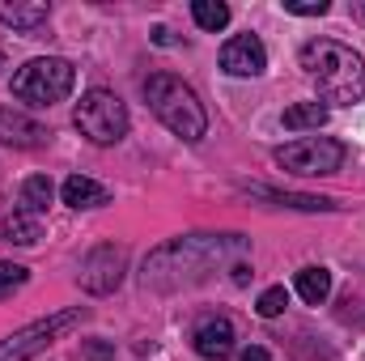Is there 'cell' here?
<instances>
[{
	"instance_id": "cell-1",
	"label": "cell",
	"mask_w": 365,
	"mask_h": 361,
	"mask_svg": "<svg viewBox=\"0 0 365 361\" xmlns=\"http://www.w3.org/2000/svg\"><path fill=\"white\" fill-rule=\"evenodd\" d=\"M247 251V238L238 234H191V238H175L166 247H158L149 260H145V289H175L182 280H200L204 268L212 264H225L230 255H242Z\"/></svg>"
},
{
	"instance_id": "cell-2",
	"label": "cell",
	"mask_w": 365,
	"mask_h": 361,
	"mask_svg": "<svg viewBox=\"0 0 365 361\" xmlns=\"http://www.w3.org/2000/svg\"><path fill=\"white\" fill-rule=\"evenodd\" d=\"M302 68L314 77L323 102H336V106L365 102V60L353 47L336 39H310L302 47Z\"/></svg>"
},
{
	"instance_id": "cell-3",
	"label": "cell",
	"mask_w": 365,
	"mask_h": 361,
	"mask_svg": "<svg viewBox=\"0 0 365 361\" xmlns=\"http://www.w3.org/2000/svg\"><path fill=\"white\" fill-rule=\"evenodd\" d=\"M145 98H149V111L182 141H200L208 132V111H204L200 93L175 73H153L145 81Z\"/></svg>"
},
{
	"instance_id": "cell-4",
	"label": "cell",
	"mask_w": 365,
	"mask_h": 361,
	"mask_svg": "<svg viewBox=\"0 0 365 361\" xmlns=\"http://www.w3.org/2000/svg\"><path fill=\"white\" fill-rule=\"evenodd\" d=\"M77 86V68L60 56H38L30 64H21L13 73V98L30 102V106H51V102H64Z\"/></svg>"
},
{
	"instance_id": "cell-5",
	"label": "cell",
	"mask_w": 365,
	"mask_h": 361,
	"mask_svg": "<svg viewBox=\"0 0 365 361\" xmlns=\"http://www.w3.org/2000/svg\"><path fill=\"white\" fill-rule=\"evenodd\" d=\"M77 132L93 141V145H119L128 136V106L123 98L110 90H90L77 102V115H73Z\"/></svg>"
},
{
	"instance_id": "cell-6",
	"label": "cell",
	"mask_w": 365,
	"mask_h": 361,
	"mask_svg": "<svg viewBox=\"0 0 365 361\" xmlns=\"http://www.w3.org/2000/svg\"><path fill=\"white\" fill-rule=\"evenodd\" d=\"M86 319H90V310H86V306L56 310V315H47V319H38V323H30V327L13 332L9 340H0V361H30V357H38L47 345H56L60 336H68V332H73V327H81Z\"/></svg>"
},
{
	"instance_id": "cell-7",
	"label": "cell",
	"mask_w": 365,
	"mask_h": 361,
	"mask_svg": "<svg viewBox=\"0 0 365 361\" xmlns=\"http://www.w3.org/2000/svg\"><path fill=\"white\" fill-rule=\"evenodd\" d=\"M276 166L289 171V175H336L344 166V145L331 141V136H302L284 149H276Z\"/></svg>"
},
{
	"instance_id": "cell-8",
	"label": "cell",
	"mask_w": 365,
	"mask_h": 361,
	"mask_svg": "<svg viewBox=\"0 0 365 361\" xmlns=\"http://www.w3.org/2000/svg\"><path fill=\"white\" fill-rule=\"evenodd\" d=\"M123 264H128L123 247H115V243L93 247L90 255H86V264H81V289H90V293H110V289H119Z\"/></svg>"
},
{
	"instance_id": "cell-9",
	"label": "cell",
	"mask_w": 365,
	"mask_h": 361,
	"mask_svg": "<svg viewBox=\"0 0 365 361\" xmlns=\"http://www.w3.org/2000/svg\"><path fill=\"white\" fill-rule=\"evenodd\" d=\"M221 68L230 77H259L268 68V51L255 34H234L225 47H221Z\"/></svg>"
},
{
	"instance_id": "cell-10",
	"label": "cell",
	"mask_w": 365,
	"mask_h": 361,
	"mask_svg": "<svg viewBox=\"0 0 365 361\" xmlns=\"http://www.w3.org/2000/svg\"><path fill=\"white\" fill-rule=\"evenodd\" d=\"M47 141H51V132H47L38 119L0 106V145H13V149H38V145H47Z\"/></svg>"
},
{
	"instance_id": "cell-11",
	"label": "cell",
	"mask_w": 365,
	"mask_h": 361,
	"mask_svg": "<svg viewBox=\"0 0 365 361\" xmlns=\"http://www.w3.org/2000/svg\"><path fill=\"white\" fill-rule=\"evenodd\" d=\"M234 323L230 319H208V323H200L195 327V336H191V345H195V353L204 361H225L234 353Z\"/></svg>"
},
{
	"instance_id": "cell-12",
	"label": "cell",
	"mask_w": 365,
	"mask_h": 361,
	"mask_svg": "<svg viewBox=\"0 0 365 361\" xmlns=\"http://www.w3.org/2000/svg\"><path fill=\"white\" fill-rule=\"evenodd\" d=\"M60 195H64V204H68V208H102V204H110V191H106L98 179H86V175L64 179Z\"/></svg>"
},
{
	"instance_id": "cell-13",
	"label": "cell",
	"mask_w": 365,
	"mask_h": 361,
	"mask_svg": "<svg viewBox=\"0 0 365 361\" xmlns=\"http://www.w3.org/2000/svg\"><path fill=\"white\" fill-rule=\"evenodd\" d=\"M0 234H4V243H17V247H34V243L43 238V217H34V213H26V208H13V213L4 217Z\"/></svg>"
},
{
	"instance_id": "cell-14",
	"label": "cell",
	"mask_w": 365,
	"mask_h": 361,
	"mask_svg": "<svg viewBox=\"0 0 365 361\" xmlns=\"http://www.w3.org/2000/svg\"><path fill=\"white\" fill-rule=\"evenodd\" d=\"M47 17H51V9L43 4V0H34V4H4L0 0V21L4 26H13V30H38V26H47Z\"/></svg>"
},
{
	"instance_id": "cell-15",
	"label": "cell",
	"mask_w": 365,
	"mask_h": 361,
	"mask_svg": "<svg viewBox=\"0 0 365 361\" xmlns=\"http://www.w3.org/2000/svg\"><path fill=\"white\" fill-rule=\"evenodd\" d=\"M251 195L272 200L280 208H302V213H327V208H336V204L323 200V195H297V191H276V187H251Z\"/></svg>"
},
{
	"instance_id": "cell-16",
	"label": "cell",
	"mask_w": 365,
	"mask_h": 361,
	"mask_svg": "<svg viewBox=\"0 0 365 361\" xmlns=\"http://www.w3.org/2000/svg\"><path fill=\"white\" fill-rule=\"evenodd\" d=\"M327 115H331V111H327L323 102H293V106L284 111V128H289V132H310V128L319 132V128L327 123Z\"/></svg>"
},
{
	"instance_id": "cell-17",
	"label": "cell",
	"mask_w": 365,
	"mask_h": 361,
	"mask_svg": "<svg viewBox=\"0 0 365 361\" xmlns=\"http://www.w3.org/2000/svg\"><path fill=\"white\" fill-rule=\"evenodd\" d=\"M51 200H56V187H51L47 175H30V179L21 183V208H26V213L43 217V213L51 208Z\"/></svg>"
},
{
	"instance_id": "cell-18",
	"label": "cell",
	"mask_w": 365,
	"mask_h": 361,
	"mask_svg": "<svg viewBox=\"0 0 365 361\" xmlns=\"http://www.w3.org/2000/svg\"><path fill=\"white\" fill-rule=\"evenodd\" d=\"M297 293H302V302H310V306L327 302V293H331V272L327 268H302L297 272Z\"/></svg>"
},
{
	"instance_id": "cell-19",
	"label": "cell",
	"mask_w": 365,
	"mask_h": 361,
	"mask_svg": "<svg viewBox=\"0 0 365 361\" xmlns=\"http://www.w3.org/2000/svg\"><path fill=\"white\" fill-rule=\"evenodd\" d=\"M191 17H195L200 30L217 34V30L230 26V4H221V0H195V4H191Z\"/></svg>"
},
{
	"instance_id": "cell-20",
	"label": "cell",
	"mask_w": 365,
	"mask_h": 361,
	"mask_svg": "<svg viewBox=\"0 0 365 361\" xmlns=\"http://www.w3.org/2000/svg\"><path fill=\"white\" fill-rule=\"evenodd\" d=\"M284 306H289V289H284V285H272V289H264V293H259V302H255V310H259L264 319H276V315H284Z\"/></svg>"
},
{
	"instance_id": "cell-21",
	"label": "cell",
	"mask_w": 365,
	"mask_h": 361,
	"mask_svg": "<svg viewBox=\"0 0 365 361\" xmlns=\"http://www.w3.org/2000/svg\"><path fill=\"white\" fill-rule=\"evenodd\" d=\"M26 276H30V272L21 268V264H9V260H0V298H9L13 289H21V285H26Z\"/></svg>"
},
{
	"instance_id": "cell-22",
	"label": "cell",
	"mask_w": 365,
	"mask_h": 361,
	"mask_svg": "<svg viewBox=\"0 0 365 361\" xmlns=\"http://www.w3.org/2000/svg\"><path fill=\"white\" fill-rule=\"evenodd\" d=\"M284 13H297V17H323V13H327V0H284Z\"/></svg>"
},
{
	"instance_id": "cell-23",
	"label": "cell",
	"mask_w": 365,
	"mask_h": 361,
	"mask_svg": "<svg viewBox=\"0 0 365 361\" xmlns=\"http://www.w3.org/2000/svg\"><path fill=\"white\" fill-rule=\"evenodd\" d=\"M86 361H115V345L110 340H86Z\"/></svg>"
},
{
	"instance_id": "cell-24",
	"label": "cell",
	"mask_w": 365,
	"mask_h": 361,
	"mask_svg": "<svg viewBox=\"0 0 365 361\" xmlns=\"http://www.w3.org/2000/svg\"><path fill=\"white\" fill-rule=\"evenodd\" d=\"M238 361H272V357H268V349H264V345H251V349H242V353H238Z\"/></svg>"
},
{
	"instance_id": "cell-25",
	"label": "cell",
	"mask_w": 365,
	"mask_h": 361,
	"mask_svg": "<svg viewBox=\"0 0 365 361\" xmlns=\"http://www.w3.org/2000/svg\"><path fill=\"white\" fill-rule=\"evenodd\" d=\"M153 43H158V47H170L175 39H170V30H166V26H158V30H153Z\"/></svg>"
}]
</instances>
